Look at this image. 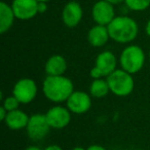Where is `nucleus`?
I'll return each instance as SVG.
<instances>
[{"label": "nucleus", "mask_w": 150, "mask_h": 150, "mask_svg": "<svg viewBox=\"0 0 150 150\" xmlns=\"http://www.w3.org/2000/svg\"><path fill=\"white\" fill-rule=\"evenodd\" d=\"M149 61H150V50H149Z\"/></svg>", "instance_id": "nucleus-29"}, {"label": "nucleus", "mask_w": 150, "mask_h": 150, "mask_svg": "<svg viewBox=\"0 0 150 150\" xmlns=\"http://www.w3.org/2000/svg\"><path fill=\"white\" fill-rule=\"evenodd\" d=\"M25 150H44V149H41V148L38 147V146H36V145H31V146H28Z\"/></svg>", "instance_id": "nucleus-25"}, {"label": "nucleus", "mask_w": 150, "mask_h": 150, "mask_svg": "<svg viewBox=\"0 0 150 150\" xmlns=\"http://www.w3.org/2000/svg\"><path fill=\"white\" fill-rule=\"evenodd\" d=\"M15 19H17L11 5L0 2V33L4 34L13 27Z\"/></svg>", "instance_id": "nucleus-16"}, {"label": "nucleus", "mask_w": 150, "mask_h": 150, "mask_svg": "<svg viewBox=\"0 0 150 150\" xmlns=\"http://www.w3.org/2000/svg\"><path fill=\"white\" fill-rule=\"evenodd\" d=\"M29 117L27 113H25L23 110L16 109V110L9 111L6 115V118L4 119L3 122L6 125V127L9 129L13 131H20L27 127Z\"/></svg>", "instance_id": "nucleus-14"}, {"label": "nucleus", "mask_w": 150, "mask_h": 150, "mask_svg": "<svg viewBox=\"0 0 150 150\" xmlns=\"http://www.w3.org/2000/svg\"><path fill=\"white\" fill-rule=\"evenodd\" d=\"M145 32H146V34L150 37V20L147 22V24H146V26H145Z\"/></svg>", "instance_id": "nucleus-26"}, {"label": "nucleus", "mask_w": 150, "mask_h": 150, "mask_svg": "<svg viewBox=\"0 0 150 150\" xmlns=\"http://www.w3.org/2000/svg\"><path fill=\"white\" fill-rule=\"evenodd\" d=\"M86 150H107L105 147L101 145H97V144H94V145H91L86 148Z\"/></svg>", "instance_id": "nucleus-22"}, {"label": "nucleus", "mask_w": 150, "mask_h": 150, "mask_svg": "<svg viewBox=\"0 0 150 150\" xmlns=\"http://www.w3.org/2000/svg\"><path fill=\"white\" fill-rule=\"evenodd\" d=\"M109 88L112 94L117 97H127L133 93L135 88L133 74L123 69H116L108 77H106Z\"/></svg>", "instance_id": "nucleus-4"}, {"label": "nucleus", "mask_w": 150, "mask_h": 150, "mask_svg": "<svg viewBox=\"0 0 150 150\" xmlns=\"http://www.w3.org/2000/svg\"><path fill=\"white\" fill-rule=\"evenodd\" d=\"M44 150H63L62 149V147L61 146H59V145H50V146H47L46 148H44Z\"/></svg>", "instance_id": "nucleus-23"}, {"label": "nucleus", "mask_w": 150, "mask_h": 150, "mask_svg": "<svg viewBox=\"0 0 150 150\" xmlns=\"http://www.w3.org/2000/svg\"><path fill=\"white\" fill-rule=\"evenodd\" d=\"M125 3L134 11H143L150 6V0H125Z\"/></svg>", "instance_id": "nucleus-18"}, {"label": "nucleus", "mask_w": 150, "mask_h": 150, "mask_svg": "<svg viewBox=\"0 0 150 150\" xmlns=\"http://www.w3.org/2000/svg\"><path fill=\"white\" fill-rule=\"evenodd\" d=\"M46 9H47L46 2H39V3H38V13H45Z\"/></svg>", "instance_id": "nucleus-21"}, {"label": "nucleus", "mask_w": 150, "mask_h": 150, "mask_svg": "<svg viewBox=\"0 0 150 150\" xmlns=\"http://www.w3.org/2000/svg\"><path fill=\"white\" fill-rule=\"evenodd\" d=\"M42 92L48 101L56 104L64 103L74 92V84L65 75L50 76L47 75L42 83Z\"/></svg>", "instance_id": "nucleus-1"}, {"label": "nucleus", "mask_w": 150, "mask_h": 150, "mask_svg": "<svg viewBox=\"0 0 150 150\" xmlns=\"http://www.w3.org/2000/svg\"><path fill=\"white\" fill-rule=\"evenodd\" d=\"M71 150H86V149H84V148H82V147H79V146H77V147H74V148H72Z\"/></svg>", "instance_id": "nucleus-27"}, {"label": "nucleus", "mask_w": 150, "mask_h": 150, "mask_svg": "<svg viewBox=\"0 0 150 150\" xmlns=\"http://www.w3.org/2000/svg\"><path fill=\"white\" fill-rule=\"evenodd\" d=\"M110 93L108 82L106 78H99L93 79L90 86V95L94 98H104Z\"/></svg>", "instance_id": "nucleus-17"}, {"label": "nucleus", "mask_w": 150, "mask_h": 150, "mask_svg": "<svg viewBox=\"0 0 150 150\" xmlns=\"http://www.w3.org/2000/svg\"><path fill=\"white\" fill-rule=\"evenodd\" d=\"M116 66L117 59L115 54L110 50H104L97 56L95 67L100 71L101 75L104 78L108 77L111 73L114 72L117 69Z\"/></svg>", "instance_id": "nucleus-12"}, {"label": "nucleus", "mask_w": 150, "mask_h": 150, "mask_svg": "<svg viewBox=\"0 0 150 150\" xmlns=\"http://www.w3.org/2000/svg\"><path fill=\"white\" fill-rule=\"evenodd\" d=\"M38 2H50V1H52V0H37Z\"/></svg>", "instance_id": "nucleus-28"}, {"label": "nucleus", "mask_w": 150, "mask_h": 150, "mask_svg": "<svg viewBox=\"0 0 150 150\" xmlns=\"http://www.w3.org/2000/svg\"><path fill=\"white\" fill-rule=\"evenodd\" d=\"M83 11L82 7L76 1H70L64 6L62 11V21L68 28H74L81 22Z\"/></svg>", "instance_id": "nucleus-11"}, {"label": "nucleus", "mask_w": 150, "mask_h": 150, "mask_svg": "<svg viewBox=\"0 0 150 150\" xmlns=\"http://www.w3.org/2000/svg\"><path fill=\"white\" fill-rule=\"evenodd\" d=\"M146 60L144 50L140 46L132 44L123 48L119 56L120 68L131 74H136L142 70Z\"/></svg>", "instance_id": "nucleus-3"}, {"label": "nucleus", "mask_w": 150, "mask_h": 150, "mask_svg": "<svg viewBox=\"0 0 150 150\" xmlns=\"http://www.w3.org/2000/svg\"><path fill=\"white\" fill-rule=\"evenodd\" d=\"M7 113H8V111H7L4 107H3V106L0 107V120L4 121V119L6 118Z\"/></svg>", "instance_id": "nucleus-20"}, {"label": "nucleus", "mask_w": 150, "mask_h": 150, "mask_svg": "<svg viewBox=\"0 0 150 150\" xmlns=\"http://www.w3.org/2000/svg\"><path fill=\"white\" fill-rule=\"evenodd\" d=\"M46 75L50 76H59V75H64L67 71V61L61 54H54L50 57L45 62L44 66Z\"/></svg>", "instance_id": "nucleus-15"}, {"label": "nucleus", "mask_w": 150, "mask_h": 150, "mask_svg": "<svg viewBox=\"0 0 150 150\" xmlns=\"http://www.w3.org/2000/svg\"><path fill=\"white\" fill-rule=\"evenodd\" d=\"M45 116L52 129H62L68 127L70 123L71 111L67 107L56 105L46 111Z\"/></svg>", "instance_id": "nucleus-7"}, {"label": "nucleus", "mask_w": 150, "mask_h": 150, "mask_svg": "<svg viewBox=\"0 0 150 150\" xmlns=\"http://www.w3.org/2000/svg\"><path fill=\"white\" fill-rule=\"evenodd\" d=\"M107 28L110 39L117 43H129L136 39L139 31L135 20L127 16L115 17Z\"/></svg>", "instance_id": "nucleus-2"}, {"label": "nucleus", "mask_w": 150, "mask_h": 150, "mask_svg": "<svg viewBox=\"0 0 150 150\" xmlns=\"http://www.w3.org/2000/svg\"><path fill=\"white\" fill-rule=\"evenodd\" d=\"M106 1L113 5H117V4H120L121 2H123L125 0H106Z\"/></svg>", "instance_id": "nucleus-24"}, {"label": "nucleus", "mask_w": 150, "mask_h": 150, "mask_svg": "<svg viewBox=\"0 0 150 150\" xmlns=\"http://www.w3.org/2000/svg\"><path fill=\"white\" fill-rule=\"evenodd\" d=\"M91 95L82 91H74L66 101V107L74 114H84L92 107Z\"/></svg>", "instance_id": "nucleus-8"}, {"label": "nucleus", "mask_w": 150, "mask_h": 150, "mask_svg": "<svg viewBox=\"0 0 150 150\" xmlns=\"http://www.w3.org/2000/svg\"><path fill=\"white\" fill-rule=\"evenodd\" d=\"M50 129L52 127L48 123L45 114L35 113L29 117L26 131L28 137L32 141H40L48 135Z\"/></svg>", "instance_id": "nucleus-5"}, {"label": "nucleus", "mask_w": 150, "mask_h": 150, "mask_svg": "<svg viewBox=\"0 0 150 150\" xmlns=\"http://www.w3.org/2000/svg\"><path fill=\"white\" fill-rule=\"evenodd\" d=\"M92 16L96 24L108 26L116 17L114 5L107 2L106 0H99L93 6Z\"/></svg>", "instance_id": "nucleus-9"}, {"label": "nucleus", "mask_w": 150, "mask_h": 150, "mask_svg": "<svg viewBox=\"0 0 150 150\" xmlns=\"http://www.w3.org/2000/svg\"><path fill=\"white\" fill-rule=\"evenodd\" d=\"M20 101L16 98L13 95L9 97H6L5 99L2 100V106L6 109L7 111H13V110H16V109H19V106H20Z\"/></svg>", "instance_id": "nucleus-19"}, {"label": "nucleus", "mask_w": 150, "mask_h": 150, "mask_svg": "<svg viewBox=\"0 0 150 150\" xmlns=\"http://www.w3.org/2000/svg\"><path fill=\"white\" fill-rule=\"evenodd\" d=\"M38 3L37 0H13L11 8L18 20L28 21L39 13Z\"/></svg>", "instance_id": "nucleus-10"}, {"label": "nucleus", "mask_w": 150, "mask_h": 150, "mask_svg": "<svg viewBox=\"0 0 150 150\" xmlns=\"http://www.w3.org/2000/svg\"><path fill=\"white\" fill-rule=\"evenodd\" d=\"M110 39L107 26L95 25L90 29L88 33V41L94 47H102Z\"/></svg>", "instance_id": "nucleus-13"}, {"label": "nucleus", "mask_w": 150, "mask_h": 150, "mask_svg": "<svg viewBox=\"0 0 150 150\" xmlns=\"http://www.w3.org/2000/svg\"><path fill=\"white\" fill-rule=\"evenodd\" d=\"M38 93L36 82L31 78H21L13 88V95L20 101L21 104H30L33 102Z\"/></svg>", "instance_id": "nucleus-6"}]
</instances>
